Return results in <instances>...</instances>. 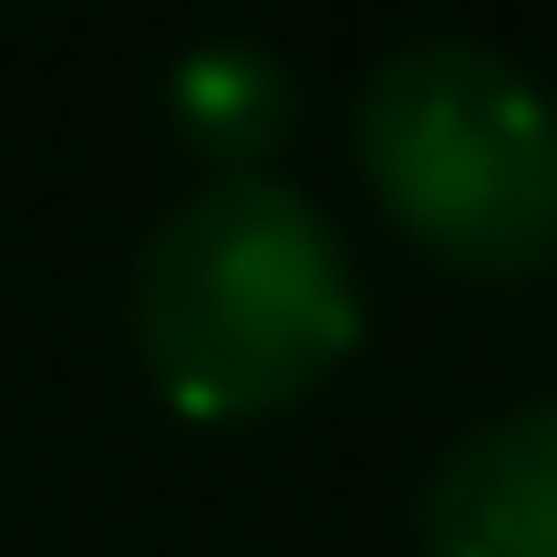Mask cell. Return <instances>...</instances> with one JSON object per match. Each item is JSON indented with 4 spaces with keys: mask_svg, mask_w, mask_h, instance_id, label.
<instances>
[{
    "mask_svg": "<svg viewBox=\"0 0 557 557\" xmlns=\"http://www.w3.org/2000/svg\"><path fill=\"white\" fill-rule=\"evenodd\" d=\"M361 176L434 259L475 278L557 259V103L485 41H403L361 83Z\"/></svg>",
    "mask_w": 557,
    "mask_h": 557,
    "instance_id": "2",
    "label": "cell"
},
{
    "mask_svg": "<svg viewBox=\"0 0 557 557\" xmlns=\"http://www.w3.org/2000/svg\"><path fill=\"white\" fill-rule=\"evenodd\" d=\"M423 557H557V403L475 423L434 465Z\"/></svg>",
    "mask_w": 557,
    "mask_h": 557,
    "instance_id": "3",
    "label": "cell"
},
{
    "mask_svg": "<svg viewBox=\"0 0 557 557\" xmlns=\"http://www.w3.org/2000/svg\"><path fill=\"white\" fill-rule=\"evenodd\" d=\"M176 124L218 156V176H248L238 156L289 135V62L259 52V41H218L176 73Z\"/></svg>",
    "mask_w": 557,
    "mask_h": 557,
    "instance_id": "4",
    "label": "cell"
},
{
    "mask_svg": "<svg viewBox=\"0 0 557 557\" xmlns=\"http://www.w3.org/2000/svg\"><path fill=\"white\" fill-rule=\"evenodd\" d=\"M351 341V248L278 176H207L135 259V351L186 413H278Z\"/></svg>",
    "mask_w": 557,
    "mask_h": 557,
    "instance_id": "1",
    "label": "cell"
}]
</instances>
